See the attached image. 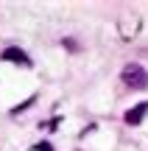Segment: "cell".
Returning a JSON list of instances; mask_svg holds the SVG:
<instances>
[{"instance_id": "obj_1", "label": "cell", "mask_w": 148, "mask_h": 151, "mask_svg": "<svg viewBox=\"0 0 148 151\" xmlns=\"http://www.w3.org/2000/svg\"><path fill=\"white\" fill-rule=\"evenodd\" d=\"M123 81H126L132 90H145L148 87V73L140 65H126L123 67Z\"/></svg>"}, {"instance_id": "obj_2", "label": "cell", "mask_w": 148, "mask_h": 151, "mask_svg": "<svg viewBox=\"0 0 148 151\" xmlns=\"http://www.w3.org/2000/svg\"><path fill=\"white\" fill-rule=\"evenodd\" d=\"M0 59H3V62H14V65H22V67H31L28 53H25V50H20V48H6L3 53H0Z\"/></svg>"}, {"instance_id": "obj_3", "label": "cell", "mask_w": 148, "mask_h": 151, "mask_svg": "<svg viewBox=\"0 0 148 151\" xmlns=\"http://www.w3.org/2000/svg\"><path fill=\"white\" fill-rule=\"evenodd\" d=\"M145 112H148V101L137 104V106H132V109L126 112V118H123V120H126L129 126H140V123H143V118H145Z\"/></svg>"}, {"instance_id": "obj_4", "label": "cell", "mask_w": 148, "mask_h": 151, "mask_svg": "<svg viewBox=\"0 0 148 151\" xmlns=\"http://www.w3.org/2000/svg\"><path fill=\"white\" fill-rule=\"evenodd\" d=\"M36 151H53V148H50V143H39Z\"/></svg>"}]
</instances>
